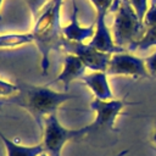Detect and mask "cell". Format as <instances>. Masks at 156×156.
<instances>
[{"mask_svg": "<svg viewBox=\"0 0 156 156\" xmlns=\"http://www.w3.org/2000/svg\"><path fill=\"white\" fill-rule=\"evenodd\" d=\"M2 2H4V0H0V21L2 20V16H1V6H2Z\"/></svg>", "mask_w": 156, "mask_h": 156, "instance_id": "cell-23", "label": "cell"}, {"mask_svg": "<svg viewBox=\"0 0 156 156\" xmlns=\"http://www.w3.org/2000/svg\"><path fill=\"white\" fill-rule=\"evenodd\" d=\"M89 1L95 7L96 15H99V13L107 15L108 11L112 9L113 2H115V0H89Z\"/></svg>", "mask_w": 156, "mask_h": 156, "instance_id": "cell-18", "label": "cell"}, {"mask_svg": "<svg viewBox=\"0 0 156 156\" xmlns=\"http://www.w3.org/2000/svg\"><path fill=\"white\" fill-rule=\"evenodd\" d=\"M20 93L18 83H11L10 80L0 78V99L9 101L11 98L16 96Z\"/></svg>", "mask_w": 156, "mask_h": 156, "instance_id": "cell-15", "label": "cell"}, {"mask_svg": "<svg viewBox=\"0 0 156 156\" xmlns=\"http://www.w3.org/2000/svg\"><path fill=\"white\" fill-rule=\"evenodd\" d=\"M132 7L134 9V11L136 12L138 17L140 18V21L144 22V17H145V13L147 12L149 10V2L147 0H129Z\"/></svg>", "mask_w": 156, "mask_h": 156, "instance_id": "cell-17", "label": "cell"}, {"mask_svg": "<svg viewBox=\"0 0 156 156\" xmlns=\"http://www.w3.org/2000/svg\"><path fill=\"white\" fill-rule=\"evenodd\" d=\"M72 1V15H71V21L66 26H62V35L63 39L68 43H85L87 40H90L94 35L95 26L91 23L89 27H83L80 26L78 21V7H77V1Z\"/></svg>", "mask_w": 156, "mask_h": 156, "instance_id": "cell-10", "label": "cell"}, {"mask_svg": "<svg viewBox=\"0 0 156 156\" xmlns=\"http://www.w3.org/2000/svg\"><path fill=\"white\" fill-rule=\"evenodd\" d=\"M87 134H90V128L88 124L78 129H68L58 122L56 113H52L43 122L41 144L44 147V154L48 156H61V152L68 141L83 138Z\"/></svg>", "mask_w": 156, "mask_h": 156, "instance_id": "cell-4", "label": "cell"}, {"mask_svg": "<svg viewBox=\"0 0 156 156\" xmlns=\"http://www.w3.org/2000/svg\"><path fill=\"white\" fill-rule=\"evenodd\" d=\"M94 26H95V30H94L93 38L88 41L89 45H91L95 49L101 50L104 52H108V54L126 51L124 49L116 45V43L113 40L112 30L108 28V26L106 23V15H104V13L96 15Z\"/></svg>", "mask_w": 156, "mask_h": 156, "instance_id": "cell-8", "label": "cell"}, {"mask_svg": "<svg viewBox=\"0 0 156 156\" xmlns=\"http://www.w3.org/2000/svg\"><path fill=\"white\" fill-rule=\"evenodd\" d=\"M135 104L138 102H130L126 98L112 100H99L94 98L89 105L90 110L95 113L94 121L88 124L90 128V133L100 130H116L115 124L123 108Z\"/></svg>", "mask_w": 156, "mask_h": 156, "instance_id": "cell-5", "label": "cell"}, {"mask_svg": "<svg viewBox=\"0 0 156 156\" xmlns=\"http://www.w3.org/2000/svg\"><path fill=\"white\" fill-rule=\"evenodd\" d=\"M62 4L63 0L48 1L45 7L34 20V24L30 30L34 44L37 45L41 55L40 68H41V74L44 76L48 73L50 66L49 56L51 51L65 46L66 43L62 35V26H61Z\"/></svg>", "mask_w": 156, "mask_h": 156, "instance_id": "cell-1", "label": "cell"}, {"mask_svg": "<svg viewBox=\"0 0 156 156\" xmlns=\"http://www.w3.org/2000/svg\"><path fill=\"white\" fill-rule=\"evenodd\" d=\"M83 83L89 88L95 99L99 100H112L115 99L111 89L108 76L106 72H90L82 77Z\"/></svg>", "mask_w": 156, "mask_h": 156, "instance_id": "cell-11", "label": "cell"}, {"mask_svg": "<svg viewBox=\"0 0 156 156\" xmlns=\"http://www.w3.org/2000/svg\"><path fill=\"white\" fill-rule=\"evenodd\" d=\"M65 48L69 52L76 54L88 69L91 72H106L112 54L95 49L88 43H65Z\"/></svg>", "mask_w": 156, "mask_h": 156, "instance_id": "cell-7", "label": "cell"}, {"mask_svg": "<svg viewBox=\"0 0 156 156\" xmlns=\"http://www.w3.org/2000/svg\"><path fill=\"white\" fill-rule=\"evenodd\" d=\"M0 139L5 146L6 156H40L44 154L43 144H35V145H21L7 138L1 130H0Z\"/></svg>", "mask_w": 156, "mask_h": 156, "instance_id": "cell-12", "label": "cell"}, {"mask_svg": "<svg viewBox=\"0 0 156 156\" xmlns=\"http://www.w3.org/2000/svg\"><path fill=\"white\" fill-rule=\"evenodd\" d=\"M85 65L82 62V60L73 52H68L63 57V63H62V71L48 83V85L55 84V83H62L65 91H67L68 85L77 79H82V77L85 74Z\"/></svg>", "mask_w": 156, "mask_h": 156, "instance_id": "cell-9", "label": "cell"}, {"mask_svg": "<svg viewBox=\"0 0 156 156\" xmlns=\"http://www.w3.org/2000/svg\"><path fill=\"white\" fill-rule=\"evenodd\" d=\"M155 152H156V149H155Z\"/></svg>", "mask_w": 156, "mask_h": 156, "instance_id": "cell-24", "label": "cell"}, {"mask_svg": "<svg viewBox=\"0 0 156 156\" xmlns=\"http://www.w3.org/2000/svg\"><path fill=\"white\" fill-rule=\"evenodd\" d=\"M128 152H129V150L126 149V150H122V151H119L118 154H116V155H113V156H126Z\"/></svg>", "mask_w": 156, "mask_h": 156, "instance_id": "cell-22", "label": "cell"}, {"mask_svg": "<svg viewBox=\"0 0 156 156\" xmlns=\"http://www.w3.org/2000/svg\"><path fill=\"white\" fill-rule=\"evenodd\" d=\"M27 4V7L32 15L33 21L38 17V15L40 13V11L45 7V5L48 4V0H24Z\"/></svg>", "mask_w": 156, "mask_h": 156, "instance_id": "cell-16", "label": "cell"}, {"mask_svg": "<svg viewBox=\"0 0 156 156\" xmlns=\"http://www.w3.org/2000/svg\"><path fill=\"white\" fill-rule=\"evenodd\" d=\"M145 62H146V68L149 71L150 77L156 78V49L150 56H147L145 58Z\"/></svg>", "mask_w": 156, "mask_h": 156, "instance_id": "cell-20", "label": "cell"}, {"mask_svg": "<svg viewBox=\"0 0 156 156\" xmlns=\"http://www.w3.org/2000/svg\"><path fill=\"white\" fill-rule=\"evenodd\" d=\"M150 48H156V24L151 27H146L141 38L136 43H134L128 50L129 51H135V50L145 51Z\"/></svg>", "mask_w": 156, "mask_h": 156, "instance_id": "cell-14", "label": "cell"}, {"mask_svg": "<svg viewBox=\"0 0 156 156\" xmlns=\"http://www.w3.org/2000/svg\"><path fill=\"white\" fill-rule=\"evenodd\" d=\"M20 93L9 100V104H15L24 108L43 129L44 119L56 113L57 108L66 101L73 100L76 96L67 91H57L50 85H34L20 82Z\"/></svg>", "mask_w": 156, "mask_h": 156, "instance_id": "cell-2", "label": "cell"}, {"mask_svg": "<svg viewBox=\"0 0 156 156\" xmlns=\"http://www.w3.org/2000/svg\"><path fill=\"white\" fill-rule=\"evenodd\" d=\"M111 10L115 13L111 28L113 40L117 46L128 50L144 34V22L140 21L129 0H115Z\"/></svg>", "mask_w": 156, "mask_h": 156, "instance_id": "cell-3", "label": "cell"}, {"mask_svg": "<svg viewBox=\"0 0 156 156\" xmlns=\"http://www.w3.org/2000/svg\"><path fill=\"white\" fill-rule=\"evenodd\" d=\"M155 24H156V4L154 2V4L149 7L147 12L145 13V17H144V26H145V28H146V27H151V26H155Z\"/></svg>", "mask_w": 156, "mask_h": 156, "instance_id": "cell-19", "label": "cell"}, {"mask_svg": "<svg viewBox=\"0 0 156 156\" xmlns=\"http://www.w3.org/2000/svg\"><path fill=\"white\" fill-rule=\"evenodd\" d=\"M151 141L154 145H156V119H155V123H154V130H152V134H151Z\"/></svg>", "mask_w": 156, "mask_h": 156, "instance_id": "cell-21", "label": "cell"}, {"mask_svg": "<svg viewBox=\"0 0 156 156\" xmlns=\"http://www.w3.org/2000/svg\"><path fill=\"white\" fill-rule=\"evenodd\" d=\"M32 43H34V40L30 32L0 34V49L2 50H15Z\"/></svg>", "mask_w": 156, "mask_h": 156, "instance_id": "cell-13", "label": "cell"}, {"mask_svg": "<svg viewBox=\"0 0 156 156\" xmlns=\"http://www.w3.org/2000/svg\"><path fill=\"white\" fill-rule=\"evenodd\" d=\"M107 76H122L138 78H151L146 68L145 58L135 56L127 51H121L111 55L110 63L106 71Z\"/></svg>", "mask_w": 156, "mask_h": 156, "instance_id": "cell-6", "label": "cell"}]
</instances>
